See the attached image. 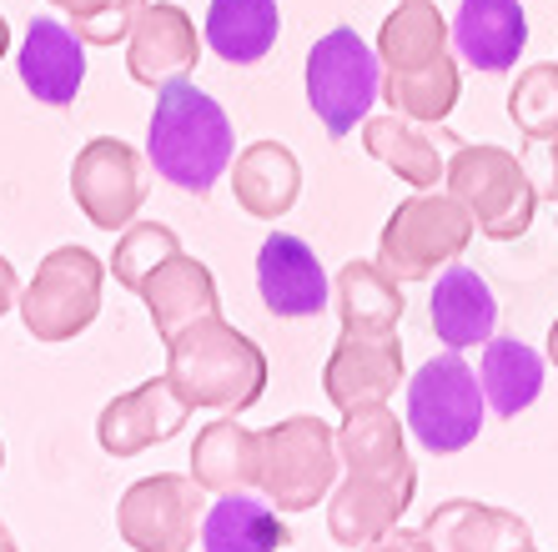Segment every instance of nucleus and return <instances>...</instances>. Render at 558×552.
<instances>
[{
	"label": "nucleus",
	"instance_id": "58836bf2",
	"mask_svg": "<svg viewBox=\"0 0 558 552\" xmlns=\"http://www.w3.org/2000/svg\"><path fill=\"white\" fill-rule=\"evenodd\" d=\"M0 467H5V442H0Z\"/></svg>",
	"mask_w": 558,
	"mask_h": 552
},
{
	"label": "nucleus",
	"instance_id": "9b49d317",
	"mask_svg": "<svg viewBox=\"0 0 558 552\" xmlns=\"http://www.w3.org/2000/svg\"><path fill=\"white\" fill-rule=\"evenodd\" d=\"M417 492V467H398V473H348L332 488L327 502V532L342 548H367V542L388 538L403 523L408 502Z\"/></svg>",
	"mask_w": 558,
	"mask_h": 552
},
{
	"label": "nucleus",
	"instance_id": "7ed1b4c3",
	"mask_svg": "<svg viewBox=\"0 0 558 552\" xmlns=\"http://www.w3.org/2000/svg\"><path fill=\"white\" fill-rule=\"evenodd\" d=\"M257 437H262L257 492L272 502L277 513H307L338 488L342 452H338V432L327 422L287 417V422L267 427Z\"/></svg>",
	"mask_w": 558,
	"mask_h": 552
},
{
	"label": "nucleus",
	"instance_id": "f03ea898",
	"mask_svg": "<svg viewBox=\"0 0 558 552\" xmlns=\"http://www.w3.org/2000/svg\"><path fill=\"white\" fill-rule=\"evenodd\" d=\"M167 377L192 407L247 412L267 392V357L252 336L211 311L167 336Z\"/></svg>",
	"mask_w": 558,
	"mask_h": 552
},
{
	"label": "nucleus",
	"instance_id": "ea45409f",
	"mask_svg": "<svg viewBox=\"0 0 558 552\" xmlns=\"http://www.w3.org/2000/svg\"><path fill=\"white\" fill-rule=\"evenodd\" d=\"M519 552H538V548H533V542H529V548H519Z\"/></svg>",
	"mask_w": 558,
	"mask_h": 552
},
{
	"label": "nucleus",
	"instance_id": "393cba45",
	"mask_svg": "<svg viewBox=\"0 0 558 552\" xmlns=\"http://www.w3.org/2000/svg\"><path fill=\"white\" fill-rule=\"evenodd\" d=\"M287 527L267 498L252 492H221L202 517V552H277Z\"/></svg>",
	"mask_w": 558,
	"mask_h": 552
},
{
	"label": "nucleus",
	"instance_id": "4468645a",
	"mask_svg": "<svg viewBox=\"0 0 558 552\" xmlns=\"http://www.w3.org/2000/svg\"><path fill=\"white\" fill-rule=\"evenodd\" d=\"M202 56V36H196L192 15L171 0H146L142 15L131 21L126 36V71L136 86H171L186 81V71Z\"/></svg>",
	"mask_w": 558,
	"mask_h": 552
},
{
	"label": "nucleus",
	"instance_id": "f704fd0d",
	"mask_svg": "<svg viewBox=\"0 0 558 552\" xmlns=\"http://www.w3.org/2000/svg\"><path fill=\"white\" fill-rule=\"evenodd\" d=\"M21 302V282H15V267L5 261V252H0V317Z\"/></svg>",
	"mask_w": 558,
	"mask_h": 552
},
{
	"label": "nucleus",
	"instance_id": "f8f14e48",
	"mask_svg": "<svg viewBox=\"0 0 558 552\" xmlns=\"http://www.w3.org/2000/svg\"><path fill=\"white\" fill-rule=\"evenodd\" d=\"M186 417H192V402L171 387V377H151L136 392L106 402L96 417V442L111 457H136L156 442H171L186 427Z\"/></svg>",
	"mask_w": 558,
	"mask_h": 552
},
{
	"label": "nucleus",
	"instance_id": "473e14b6",
	"mask_svg": "<svg viewBox=\"0 0 558 552\" xmlns=\"http://www.w3.org/2000/svg\"><path fill=\"white\" fill-rule=\"evenodd\" d=\"M71 15V30H76L86 46H117L131 36V21L142 15L146 0H51Z\"/></svg>",
	"mask_w": 558,
	"mask_h": 552
},
{
	"label": "nucleus",
	"instance_id": "b1692460",
	"mask_svg": "<svg viewBox=\"0 0 558 552\" xmlns=\"http://www.w3.org/2000/svg\"><path fill=\"white\" fill-rule=\"evenodd\" d=\"M478 382L494 417H519L544 392V357L519 336H488L478 361Z\"/></svg>",
	"mask_w": 558,
	"mask_h": 552
},
{
	"label": "nucleus",
	"instance_id": "6e6552de",
	"mask_svg": "<svg viewBox=\"0 0 558 552\" xmlns=\"http://www.w3.org/2000/svg\"><path fill=\"white\" fill-rule=\"evenodd\" d=\"M101 257L86 246H56L21 292V321L36 342H71L101 311Z\"/></svg>",
	"mask_w": 558,
	"mask_h": 552
},
{
	"label": "nucleus",
	"instance_id": "1a4fd4ad",
	"mask_svg": "<svg viewBox=\"0 0 558 552\" xmlns=\"http://www.w3.org/2000/svg\"><path fill=\"white\" fill-rule=\"evenodd\" d=\"M202 517H207V488L192 473L142 477L117 507L121 542L136 552H186L202 538Z\"/></svg>",
	"mask_w": 558,
	"mask_h": 552
},
{
	"label": "nucleus",
	"instance_id": "423d86ee",
	"mask_svg": "<svg viewBox=\"0 0 558 552\" xmlns=\"http://www.w3.org/2000/svg\"><path fill=\"white\" fill-rule=\"evenodd\" d=\"M483 417H488L483 382L458 352L423 361L417 377L408 382V432L433 457H453V452L473 447L483 432Z\"/></svg>",
	"mask_w": 558,
	"mask_h": 552
},
{
	"label": "nucleus",
	"instance_id": "bb28decb",
	"mask_svg": "<svg viewBox=\"0 0 558 552\" xmlns=\"http://www.w3.org/2000/svg\"><path fill=\"white\" fill-rule=\"evenodd\" d=\"M342 332H398L403 321V286L383 261H348L332 286Z\"/></svg>",
	"mask_w": 558,
	"mask_h": 552
},
{
	"label": "nucleus",
	"instance_id": "cd10ccee",
	"mask_svg": "<svg viewBox=\"0 0 558 552\" xmlns=\"http://www.w3.org/2000/svg\"><path fill=\"white\" fill-rule=\"evenodd\" d=\"M448 40H453V30L433 0H398V11L377 30V61H383V71H417V65L438 61L448 51Z\"/></svg>",
	"mask_w": 558,
	"mask_h": 552
},
{
	"label": "nucleus",
	"instance_id": "72a5a7b5",
	"mask_svg": "<svg viewBox=\"0 0 558 552\" xmlns=\"http://www.w3.org/2000/svg\"><path fill=\"white\" fill-rule=\"evenodd\" d=\"M363 552H428V538H423V527H417V532H408V527H392L388 538L367 542Z\"/></svg>",
	"mask_w": 558,
	"mask_h": 552
},
{
	"label": "nucleus",
	"instance_id": "9d476101",
	"mask_svg": "<svg viewBox=\"0 0 558 552\" xmlns=\"http://www.w3.org/2000/svg\"><path fill=\"white\" fill-rule=\"evenodd\" d=\"M146 192H151L146 161L117 136H96L71 161V196L86 211V221L101 232H126L142 211Z\"/></svg>",
	"mask_w": 558,
	"mask_h": 552
},
{
	"label": "nucleus",
	"instance_id": "a211bd4d",
	"mask_svg": "<svg viewBox=\"0 0 558 552\" xmlns=\"http://www.w3.org/2000/svg\"><path fill=\"white\" fill-rule=\"evenodd\" d=\"M423 538H428V552H519L533 542V532L523 517L504 513L494 502L453 498L423 523Z\"/></svg>",
	"mask_w": 558,
	"mask_h": 552
},
{
	"label": "nucleus",
	"instance_id": "a878e982",
	"mask_svg": "<svg viewBox=\"0 0 558 552\" xmlns=\"http://www.w3.org/2000/svg\"><path fill=\"white\" fill-rule=\"evenodd\" d=\"M277 30H282L277 0H211L202 40H207L211 56H221V61L257 65L277 46Z\"/></svg>",
	"mask_w": 558,
	"mask_h": 552
},
{
	"label": "nucleus",
	"instance_id": "412c9836",
	"mask_svg": "<svg viewBox=\"0 0 558 552\" xmlns=\"http://www.w3.org/2000/svg\"><path fill=\"white\" fill-rule=\"evenodd\" d=\"M257 473H262V437L236 422V412H227L221 422H207L196 432L192 477L211 498H221V492H257Z\"/></svg>",
	"mask_w": 558,
	"mask_h": 552
},
{
	"label": "nucleus",
	"instance_id": "4c0bfd02",
	"mask_svg": "<svg viewBox=\"0 0 558 552\" xmlns=\"http://www.w3.org/2000/svg\"><path fill=\"white\" fill-rule=\"evenodd\" d=\"M5 46H11V26H5V15H0V56H5Z\"/></svg>",
	"mask_w": 558,
	"mask_h": 552
},
{
	"label": "nucleus",
	"instance_id": "f257e3e1",
	"mask_svg": "<svg viewBox=\"0 0 558 552\" xmlns=\"http://www.w3.org/2000/svg\"><path fill=\"white\" fill-rule=\"evenodd\" d=\"M236 136L232 121L192 81H171L156 96L151 126H146V161L161 181H171L177 192L207 196L221 181V171L232 167Z\"/></svg>",
	"mask_w": 558,
	"mask_h": 552
},
{
	"label": "nucleus",
	"instance_id": "5701e85b",
	"mask_svg": "<svg viewBox=\"0 0 558 552\" xmlns=\"http://www.w3.org/2000/svg\"><path fill=\"white\" fill-rule=\"evenodd\" d=\"M363 146L373 161L398 171L413 192H438V181L448 176V161H442V151L433 146L428 126H417V121L398 116V111H392V116H367Z\"/></svg>",
	"mask_w": 558,
	"mask_h": 552
},
{
	"label": "nucleus",
	"instance_id": "7c9ffc66",
	"mask_svg": "<svg viewBox=\"0 0 558 552\" xmlns=\"http://www.w3.org/2000/svg\"><path fill=\"white\" fill-rule=\"evenodd\" d=\"M508 116L529 142L558 136V61H538L519 71V81L508 90Z\"/></svg>",
	"mask_w": 558,
	"mask_h": 552
},
{
	"label": "nucleus",
	"instance_id": "2eb2a0df",
	"mask_svg": "<svg viewBox=\"0 0 558 552\" xmlns=\"http://www.w3.org/2000/svg\"><path fill=\"white\" fill-rule=\"evenodd\" d=\"M257 292L272 317H323L332 302L323 261L302 236L272 232L257 252Z\"/></svg>",
	"mask_w": 558,
	"mask_h": 552
},
{
	"label": "nucleus",
	"instance_id": "dca6fc26",
	"mask_svg": "<svg viewBox=\"0 0 558 552\" xmlns=\"http://www.w3.org/2000/svg\"><path fill=\"white\" fill-rule=\"evenodd\" d=\"M21 86L46 106H71L86 86V40L71 21H31L21 36Z\"/></svg>",
	"mask_w": 558,
	"mask_h": 552
},
{
	"label": "nucleus",
	"instance_id": "f3484780",
	"mask_svg": "<svg viewBox=\"0 0 558 552\" xmlns=\"http://www.w3.org/2000/svg\"><path fill=\"white\" fill-rule=\"evenodd\" d=\"M448 30H453L458 61L488 71V76L519 65L523 46H529V15L519 0H458Z\"/></svg>",
	"mask_w": 558,
	"mask_h": 552
},
{
	"label": "nucleus",
	"instance_id": "c756f323",
	"mask_svg": "<svg viewBox=\"0 0 558 552\" xmlns=\"http://www.w3.org/2000/svg\"><path fill=\"white\" fill-rule=\"evenodd\" d=\"M383 96L417 126H442L458 106V61L448 51L417 71H383Z\"/></svg>",
	"mask_w": 558,
	"mask_h": 552
},
{
	"label": "nucleus",
	"instance_id": "20e7f679",
	"mask_svg": "<svg viewBox=\"0 0 558 552\" xmlns=\"http://www.w3.org/2000/svg\"><path fill=\"white\" fill-rule=\"evenodd\" d=\"M478 232L468 206L453 192H417L388 217L377 236V261L398 282H428L438 267H453Z\"/></svg>",
	"mask_w": 558,
	"mask_h": 552
},
{
	"label": "nucleus",
	"instance_id": "2f4dec72",
	"mask_svg": "<svg viewBox=\"0 0 558 552\" xmlns=\"http://www.w3.org/2000/svg\"><path fill=\"white\" fill-rule=\"evenodd\" d=\"M182 252L177 232L171 226H156V221H131L126 232H121L117 252H111V277H117L126 292H142L146 277H151L161 261H171Z\"/></svg>",
	"mask_w": 558,
	"mask_h": 552
},
{
	"label": "nucleus",
	"instance_id": "ddd939ff",
	"mask_svg": "<svg viewBox=\"0 0 558 552\" xmlns=\"http://www.w3.org/2000/svg\"><path fill=\"white\" fill-rule=\"evenodd\" d=\"M398 382H403V342H398V332H342V342L332 347L323 372V387L338 412L388 402L398 392Z\"/></svg>",
	"mask_w": 558,
	"mask_h": 552
},
{
	"label": "nucleus",
	"instance_id": "aec40b11",
	"mask_svg": "<svg viewBox=\"0 0 558 552\" xmlns=\"http://www.w3.org/2000/svg\"><path fill=\"white\" fill-rule=\"evenodd\" d=\"M232 192L236 206L257 221H277L298 206L302 167L282 142H252L247 151L232 156Z\"/></svg>",
	"mask_w": 558,
	"mask_h": 552
},
{
	"label": "nucleus",
	"instance_id": "4be33fe9",
	"mask_svg": "<svg viewBox=\"0 0 558 552\" xmlns=\"http://www.w3.org/2000/svg\"><path fill=\"white\" fill-rule=\"evenodd\" d=\"M136 296H142L146 311H151V321H156V332H161V342H167L171 332H182L186 321L221 311V302H217V277H211V271L202 267L196 257H186V252H177L171 261H161V267L146 277V286H142Z\"/></svg>",
	"mask_w": 558,
	"mask_h": 552
},
{
	"label": "nucleus",
	"instance_id": "c85d7f7f",
	"mask_svg": "<svg viewBox=\"0 0 558 552\" xmlns=\"http://www.w3.org/2000/svg\"><path fill=\"white\" fill-rule=\"evenodd\" d=\"M338 452L348 473H398V467L413 463L403 442V422L388 412V402L342 412Z\"/></svg>",
	"mask_w": 558,
	"mask_h": 552
},
{
	"label": "nucleus",
	"instance_id": "e433bc0d",
	"mask_svg": "<svg viewBox=\"0 0 558 552\" xmlns=\"http://www.w3.org/2000/svg\"><path fill=\"white\" fill-rule=\"evenodd\" d=\"M0 552H15V538H11V527L0 523Z\"/></svg>",
	"mask_w": 558,
	"mask_h": 552
},
{
	"label": "nucleus",
	"instance_id": "0eeeda50",
	"mask_svg": "<svg viewBox=\"0 0 558 552\" xmlns=\"http://www.w3.org/2000/svg\"><path fill=\"white\" fill-rule=\"evenodd\" d=\"M383 96V61L352 26L327 30L307 51V106L332 142L352 136Z\"/></svg>",
	"mask_w": 558,
	"mask_h": 552
},
{
	"label": "nucleus",
	"instance_id": "6ab92c4d",
	"mask_svg": "<svg viewBox=\"0 0 558 552\" xmlns=\"http://www.w3.org/2000/svg\"><path fill=\"white\" fill-rule=\"evenodd\" d=\"M428 321L438 342L448 352H468V347H483L498 327V302H494V286L483 282L473 267H448L433 286V302H428Z\"/></svg>",
	"mask_w": 558,
	"mask_h": 552
},
{
	"label": "nucleus",
	"instance_id": "39448f33",
	"mask_svg": "<svg viewBox=\"0 0 558 552\" xmlns=\"http://www.w3.org/2000/svg\"><path fill=\"white\" fill-rule=\"evenodd\" d=\"M448 192L468 206V217L478 221L488 242H513L533 226L538 211V186L529 167L504 146H458L448 156Z\"/></svg>",
	"mask_w": 558,
	"mask_h": 552
},
{
	"label": "nucleus",
	"instance_id": "c9c22d12",
	"mask_svg": "<svg viewBox=\"0 0 558 552\" xmlns=\"http://www.w3.org/2000/svg\"><path fill=\"white\" fill-rule=\"evenodd\" d=\"M548 361L558 367V317H554V327H548Z\"/></svg>",
	"mask_w": 558,
	"mask_h": 552
}]
</instances>
